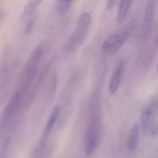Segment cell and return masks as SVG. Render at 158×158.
<instances>
[{"instance_id":"obj_17","label":"cell","mask_w":158,"mask_h":158,"mask_svg":"<svg viewBox=\"0 0 158 158\" xmlns=\"http://www.w3.org/2000/svg\"><path fill=\"white\" fill-rule=\"evenodd\" d=\"M2 12L0 11V20H1V18H2Z\"/></svg>"},{"instance_id":"obj_8","label":"cell","mask_w":158,"mask_h":158,"mask_svg":"<svg viewBox=\"0 0 158 158\" xmlns=\"http://www.w3.org/2000/svg\"><path fill=\"white\" fill-rule=\"evenodd\" d=\"M125 63L123 61H120L117 65L116 68L114 69L112 77L110 78V81L109 84V91L110 94L114 95L118 91L120 85L121 84L122 76H123V71H124Z\"/></svg>"},{"instance_id":"obj_7","label":"cell","mask_w":158,"mask_h":158,"mask_svg":"<svg viewBox=\"0 0 158 158\" xmlns=\"http://www.w3.org/2000/svg\"><path fill=\"white\" fill-rule=\"evenodd\" d=\"M156 0H148L143 20V37L148 38L151 33Z\"/></svg>"},{"instance_id":"obj_3","label":"cell","mask_w":158,"mask_h":158,"mask_svg":"<svg viewBox=\"0 0 158 158\" xmlns=\"http://www.w3.org/2000/svg\"><path fill=\"white\" fill-rule=\"evenodd\" d=\"M100 137V120L97 116L89 121L85 133V152L87 156L94 153L98 146Z\"/></svg>"},{"instance_id":"obj_15","label":"cell","mask_w":158,"mask_h":158,"mask_svg":"<svg viewBox=\"0 0 158 158\" xmlns=\"http://www.w3.org/2000/svg\"><path fill=\"white\" fill-rule=\"evenodd\" d=\"M9 144H10V138L7 137L3 142L2 146V150H1V157L3 158L7 153L8 150H9Z\"/></svg>"},{"instance_id":"obj_11","label":"cell","mask_w":158,"mask_h":158,"mask_svg":"<svg viewBox=\"0 0 158 158\" xmlns=\"http://www.w3.org/2000/svg\"><path fill=\"white\" fill-rule=\"evenodd\" d=\"M133 0H120L119 5L118 12H117V22L118 23H122L127 15L131 6L132 5Z\"/></svg>"},{"instance_id":"obj_6","label":"cell","mask_w":158,"mask_h":158,"mask_svg":"<svg viewBox=\"0 0 158 158\" xmlns=\"http://www.w3.org/2000/svg\"><path fill=\"white\" fill-rule=\"evenodd\" d=\"M21 91H15L13 95H12V97L11 98L10 101L9 102L8 105L4 108L2 116L1 121H0V130H2L3 129H5L6 127L9 119L12 117V115L14 114L19 103L20 99H21Z\"/></svg>"},{"instance_id":"obj_16","label":"cell","mask_w":158,"mask_h":158,"mask_svg":"<svg viewBox=\"0 0 158 158\" xmlns=\"http://www.w3.org/2000/svg\"><path fill=\"white\" fill-rule=\"evenodd\" d=\"M114 2H115V0H107V2H106V6H107V9H111L113 8V6H114Z\"/></svg>"},{"instance_id":"obj_5","label":"cell","mask_w":158,"mask_h":158,"mask_svg":"<svg viewBox=\"0 0 158 158\" xmlns=\"http://www.w3.org/2000/svg\"><path fill=\"white\" fill-rule=\"evenodd\" d=\"M158 116V98L148 104L141 112L140 122L141 128L147 133H151L154 125V122Z\"/></svg>"},{"instance_id":"obj_12","label":"cell","mask_w":158,"mask_h":158,"mask_svg":"<svg viewBox=\"0 0 158 158\" xmlns=\"http://www.w3.org/2000/svg\"><path fill=\"white\" fill-rule=\"evenodd\" d=\"M76 0H56V11L60 15H63L67 13L70 9L71 6Z\"/></svg>"},{"instance_id":"obj_2","label":"cell","mask_w":158,"mask_h":158,"mask_svg":"<svg viewBox=\"0 0 158 158\" xmlns=\"http://www.w3.org/2000/svg\"><path fill=\"white\" fill-rule=\"evenodd\" d=\"M43 49L41 46H39L38 47L35 48L25 66L21 77L22 87L24 89H27L33 81L34 77L36 74L39 63L40 61V59L43 57Z\"/></svg>"},{"instance_id":"obj_9","label":"cell","mask_w":158,"mask_h":158,"mask_svg":"<svg viewBox=\"0 0 158 158\" xmlns=\"http://www.w3.org/2000/svg\"><path fill=\"white\" fill-rule=\"evenodd\" d=\"M60 107L59 105L56 106L55 108L52 109V112H51L50 116H49V119H48L47 122L46 124V126H45L44 131H43V138H42L41 144L40 145L44 147L45 143H46V141L47 140L48 137L50 135L51 132H52V129H53L54 125H55L57 119H58L59 116H60Z\"/></svg>"},{"instance_id":"obj_13","label":"cell","mask_w":158,"mask_h":158,"mask_svg":"<svg viewBox=\"0 0 158 158\" xmlns=\"http://www.w3.org/2000/svg\"><path fill=\"white\" fill-rule=\"evenodd\" d=\"M43 0H29L27 4H26L24 10H23V18H26V17L32 15L40 7V6L43 3Z\"/></svg>"},{"instance_id":"obj_14","label":"cell","mask_w":158,"mask_h":158,"mask_svg":"<svg viewBox=\"0 0 158 158\" xmlns=\"http://www.w3.org/2000/svg\"><path fill=\"white\" fill-rule=\"evenodd\" d=\"M35 20H36V19L32 18V19H30V20L27 22V23L26 24V26H25V29H24L25 35H29V34L32 32V29H33L34 26H35Z\"/></svg>"},{"instance_id":"obj_10","label":"cell","mask_w":158,"mask_h":158,"mask_svg":"<svg viewBox=\"0 0 158 158\" xmlns=\"http://www.w3.org/2000/svg\"><path fill=\"white\" fill-rule=\"evenodd\" d=\"M139 133L140 128L137 123H134L130 132L129 136L127 139V150L131 153H134L137 151L139 145Z\"/></svg>"},{"instance_id":"obj_1","label":"cell","mask_w":158,"mask_h":158,"mask_svg":"<svg viewBox=\"0 0 158 158\" xmlns=\"http://www.w3.org/2000/svg\"><path fill=\"white\" fill-rule=\"evenodd\" d=\"M90 23L91 17L89 13L83 12L79 18L75 31L65 46L64 50L66 54H72L81 46L89 30Z\"/></svg>"},{"instance_id":"obj_4","label":"cell","mask_w":158,"mask_h":158,"mask_svg":"<svg viewBox=\"0 0 158 158\" xmlns=\"http://www.w3.org/2000/svg\"><path fill=\"white\" fill-rule=\"evenodd\" d=\"M128 38L127 33H117L106 37L102 44V53L106 57H111L118 52Z\"/></svg>"}]
</instances>
